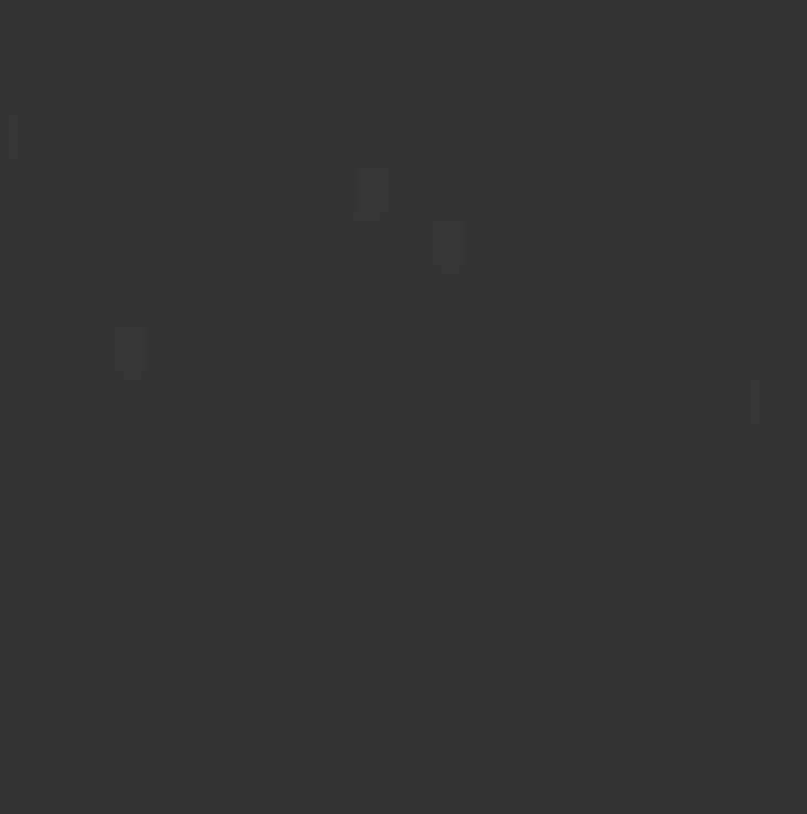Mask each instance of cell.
<instances>
[{
  "mask_svg": "<svg viewBox=\"0 0 807 814\" xmlns=\"http://www.w3.org/2000/svg\"><path fill=\"white\" fill-rule=\"evenodd\" d=\"M735 417H742L748 431H768V424L782 417V411H775V391H762V384H748V398L735 404Z\"/></svg>",
  "mask_w": 807,
  "mask_h": 814,
  "instance_id": "obj_1",
  "label": "cell"
}]
</instances>
